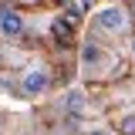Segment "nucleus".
<instances>
[{
    "mask_svg": "<svg viewBox=\"0 0 135 135\" xmlns=\"http://www.w3.org/2000/svg\"><path fill=\"white\" fill-rule=\"evenodd\" d=\"M47 84H51V74H47V68L34 64L31 71L24 74L20 88H24V95H44V91H47Z\"/></svg>",
    "mask_w": 135,
    "mask_h": 135,
    "instance_id": "nucleus-1",
    "label": "nucleus"
},
{
    "mask_svg": "<svg viewBox=\"0 0 135 135\" xmlns=\"http://www.w3.org/2000/svg\"><path fill=\"white\" fill-rule=\"evenodd\" d=\"M101 61H105V51H101L98 44H91V41H88V44L81 47V64L88 68V71H91V68H98Z\"/></svg>",
    "mask_w": 135,
    "mask_h": 135,
    "instance_id": "nucleus-4",
    "label": "nucleus"
},
{
    "mask_svg": "<svg viewBox=\"0 0 135 135\" xmlns=\"http://www.w3.org/2000/svg\"><path fill=\"white\" fill-rule=\"evenodd\" d=\"M122 135H135V115L122 118Z\"/></svg>",
    "mask_w": 135,
    "mask_h": 135,
    "instance_id": "nucleus-6",
    "label": "nucleus"
},
{
    "mask_svg": "<svg viewBox=\"0 0 135 135\" xmlns=\"http://www.w3.org/2000/svg\"><path fill=\"white\" fill-rule=\"evenodd\" d=\"M0 34L3 37H20L24 34V20L14 7H0Z\"/></svg>",
    "mask_w": 135,
    "mask_h": 135,
    "instance_id": "nucleus-3",
    "label": "nucleus"
},
{
    "mask_svg": "<svg viewBox=\"0 0 135 135\" xmlns=\"http://www.w3.org/2000/svg\"><path fill=\"white\" fill-rule=\"evenodd\" d=\"M54 34H57V37H68V34H71V27H68L64 20H57V24H54Z\"/></svg>",
    "mask_w": 135,
    "mask_h": 135,
    "instance_id": "nucleus-7",
    "label": "nucleus"
},
{
    "mask_svg": "<svg viewBox=\"0 0 135 135\" xmlns=\"http://www.w3.org/2000/svg\"><path fill=\"white\" fill-rule=\"evenodd\" d=\"M98 27L101 31H112V34H118V31H125V24H128V14L122 10V7H105V10H98Z\"/></svg>",
    "mask_w": 135,
    "mask_h": 135,
    "instance_id": "nucleus-2",
    "label": "nucleus"
},
{
    "mask_svg": "<svg viewBox=\"0 0 135 135\" xmlns=\"http://www.w3.org/2000/svg\"><path fill=\"white\" fill-rule=\"evenodd\" d=\"M64 108L71 112V115H78V112L84 108V95H81V91H68V98H64Z\"/></svg>",
    "mask_w": 135,
    "mask_h": 135,
    "instance_id": "nucleus-5",
    "label": "nucleus"
}]
</instances>
